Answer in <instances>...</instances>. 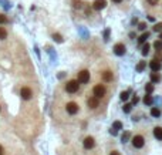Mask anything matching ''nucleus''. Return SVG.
I'll list each match as a JSON object with an SVG mask.
<instances>
[{
	"label": "nucleus",
	"instance_id": "f257e3e1",
	"mask_svg": "<svg viewBox=\"0 0 162 155\" xmlns=\"http://www.w3.org/2000/svg\"><path fill=\"white\" fill-rule=\"evenodd\" d=\"M78 88H80V84H78V80H70V81L66 84V91L70 92V94H74L77 92Z\"/></svg>",
	"mask_w": 162,
	"mask_h": 155
},
{
	"label": "nucleus",
	"instance_id": "f03ea898",
	"mask_svg": "<svg viewBox=\"0 0 162 155\" xmlns=\"http://www.w3.org/2000/svg\"><path fill=\"white\" fill-rule=\"evenodd\" d=\"M90 81V71L88 70H83L78 73V83L81 84H87Z\"/></svg>",
	"mask_w": 162,
	"mask_h": 155
},
{
	"label": "nucleus",
	"instance_id": "7ed1b4c3",
	"mask_svg": "<svg viewBox=\"0 0 162 155\" xmlns=\"http://www.w3.org/2000/svg\"><path fill=\"white\" fill-rule=\"evenodd\" d=\"M92 92H94V96L98 97V98H101V97L105 96V92H107V90H105V87H104L103 84H98L95 85L94 88H92Z\"/></svg>",
	"mask_w": 162,
	"mask_h": 155
},
{
	"label": "nucleus",
	"instance_id": "20e7f679",
	"mask_svg": "<svg viewBox=\"0 0 162 155\" xmlns=\"http://www.w3.org/2000/svg\"><path fill=\"white\" fill-rule=\"evenodd\" d=\"M20 96H22L23 100H30V98L33 97V91H31V88H29V87H23V88L20 90Z\"/></svg>",
	"mask_w": 162,
	"mask_h": 155
},
{
	"label": "nucleus",
	"instance_id": "39448f33",
	"mask_svg": "<svg viewBox=\"0 0 162 155\" xmlns=\"http://www.w3.org/2000/svg\"><path fill=\"white\" fill-rule=\"evenodd\" d=\"M145 144V140L142 135H135V137L132 138V145L135 148H142Z\"/></svg>",
	"mask_w": 162,
	"mask_h": 155
},
{
	"label": "nucleus",
	"instance_id": "423d86ee",
	"mask_svg": "<svg viewBox=\"0 0 162 155\" xmlns=\"http://www.w3.org/2000/svg\"><path fill=\"white\" fill-rule=\"evenodd\" d=\"M105 6H107V0H94V3H92L94 10H103Z\"/></svg>",
	"mask_w": 162,
	"mask_h": 155
},
{
	"label": "nucleus",
	"instance_id": "0eeeda50",
	"mask_svg": "<svg viewBox=\"0 0 162 155\" xmlns=\"http://www.w3.org/2000/svg\"><path fill=\"white\" fill-rule=\"evenodd\" d=\"M66 110H67V112H68V114L74 115V114H77V112H78V105L75 103H68L66 105Z\"/></svg>",
	"mask_w": 162,
	"mask_h": 155
},
{
	"label": "nucleus",
	"instance_id": "6e6552de",
	"mask_svg": "<svg viewBox=\"0 0 162 155\" xmlns=\"http://www.w3.org/2000/svg\"><path fill=\"white\" fill-rule=\"evenodd\" d=\"M114 53L117 55H124L125 54V46L122 44V43H118V44L114 46Z\"/></svg>",
	"mask_w": 162,
	"mask_h": 155
},
{
	"label": "nucleus",
	"instance_id": "1a4fd4ad",
	"mask_svg": "<svg viewBox=\"0 0 162 155\" xmlns=\"http://www.w3.org/2000/svg\"><path fill=\"white\" fill-rule=\"evenodd\" d=\"M87 104H88L90 108H97L99 105V101H98V97H91V98H88V101H87Z\"/></svg>",
	"mask_w": 162,
	"mask_h": 155
},
{
	"label": "nucleus",
	"instance_id": "9d476101",
	"mask_svg": "<svg viewBox=\"0 0 162 155\" xmlns=\"http://www.w3.org/2000/svg\"><path fill=\"white\" fill-rule=\"evenodd\" d=\"M94 145H95V141H94V138L92 137H87L84 140V148L85 149H91Z\"/></svg>",
	"mask_w": 162,
	"mask_h": 155
},
{
	"label": "nucleus",
	"instance_id": "9b49d317",
	"mask_svg": "<svg viewBox=\"0 0 162 155\" xmlns=\"http://www.w3.org/2000/svg\"><path fill=\"white\" fill-rule=\"evenodd\" d=\"M149 67H151L152 71H159L162 68V64H161V61H158V60L154 59L151 63H149Z\"/></svg>",
	"mask_w": 162,
	"mask_h": 155
},
{
	"label": "nucleus",
	"instance_id": "f8f14e48",
	"mask_svg": "<svg viewBox=\"0 0 162 155\" xmlns=\"http://www.w3.org/2000/svg\"><path fill=\"white\" fill-rule=\"evenodd\" d=\"M151 81H152V83H159V81H161V74H159L158 71H152V74H151Z\"/></svg>",
	"mask_w": 162,
	"mask_h": 155
},
{
	"label": "nucleus",
	"instance_id": "ddd939ff",
	"mask_svg": "<svg viewBox=\"0 0 162 155\" xmlns=\"http://www.w3.org/2000/svg\"><path fill=\"white\" fill-rule=\"evenodd\" d=\"M103 80L104 81H107V83H110V81H112V73L111 71H104L103 73Z\"/></svg>",
	"mask_w": 162,
	"mask_h": 155
},
{
	"label": "nucleus",
	"instance_id": "4468645a",
	"mask_svg": "<svg viewBox=\"0 0 162 155\" xmlns=\"http://www.w3.org/2000/svg\"><path fill=\"white\" fill-rule=\"evenodd\" d=\"M154 135L156 140H162V128L161 127H156V128L154 129Z\"/></svg>",
	"mask_w": 162,
	"mask_h": 155
},
{
	"label": "nucleus",
	"instance_id": "2eb2a0df",
	"mask_svg": "<svg viewBox=\"0 0 162 155\" xmlns=\"http://www.w3.org/2000/svg\"><path fill=\"white\" fill-rule=\"evenodd\" d=\"M144 104L145 105H152V96L151 94H148L147 92V96L144 97Z\"/></svg>",
	"mask_w": 162,
	"mask_h": 155
},
{
	"label": "nucleus",
	"instance_id": "dca6fc26",
	"mask_svg": "<svg viewBox=\"0 0 162 155\" xmlns=\"http://www.w3.org/2000/svg\"><path fill=\"white\" fill-rule=\"evenodd\" d=\"M148 37H149V33H144L142 36H140V39H138V43H140V44H144L145 41H147Z\"/></svg>",
	"mask_w": 162,
	"mask_h": 155
},
{
	"label": "nucleus",
	"instance_id": "f3484780",
	"mask_svg": "<svg viewBox=\"0 0 162 155\" xmlns=\"http://www.w3.org/2000/svg\"><path fill=\"white\" fill-rule=\"evenodd\" d=\"M151 115H152V117H159V115H161V110H159V108H156V107H152Z\"/></svg>",
	"mask_w": 162,
	"mask_h": 155
},
{
	"label": "nucleus",
	"instance_id": "a211bd4d",
	"mask_svg": "<svg viewBox=\"0 0 162 155\" xmlns=\"http://www.w3.org/2000/svg\"><path fill=\"white\" fill-rule=\"evenodd\" d=\"M145 67H147V63L145 61H140V63L136 64V71H144Z\"/></svg>",
	"mask_w": 162,
	"mask_h": 155
},
{
	"label": "nucleus",
	"instance_id": "6ab92c4d",
	"mask_svg": "<svg viewBox=\"0 0 162 155\" xmlns=\"http://www.w3.org/2000/svg\"><path fill=\"white\" fill-rule=\"evenodd\" d=\"M6 37H7V31H6V29L0 27V40H4Z\"/></svg>",
	"mask_w": 162,
	"mask_h": 155
},
{
	"label": "nucleus",
	"instance_id": "aec40b11",
	"mask_svg": "<svg viewBox=\"0 0 162 155\" xmlns=\"http://www.w3.org/2000/svg\"><path fill=\"white\" fill-rule=\"evenodd\" d=\"M145 91L148 92V94H152V92H154V84H147L145 85Z\"/></svg>",
	"mask_w": 162,
	"mask_h": 155
},
{
	"label": "nucleus",
	"instance_id": "412c9836",
	"mask_svg": "<svg viewBox=\"0 0 162 155\" xmlns=\"http://www.w3.org/2000/svg\"><path fill=\"white\" fill-rule=\"evenodd\" d=\"M154 48L155 50H162V40H156L154 43Z\"/></svg>",
	"mask_w": 162,
	"mask_h": 155
},
{
	"label": "nucleus",
	"instance_id": "4be33fe9",
	"mask_svg": "<svg viewBox=\"0 0 162 155\" xmlns=\"http://www.w3.org/2000/svg\"><path fill=\"white\" fill-rule=\"evenodd\" d=\"M129 98V91H122L121 92V100L122 101H127Z\"/></svg>",
	"mask_w": 162,
	"mask_h": 155
},
{
	"label": "nucleus",
	"instance_id": "5701e85b",
	"mask_svg": "<svg viewBox=\"0 0 162 155\" xmlns=\"http://www.w3.org/2000/svg\"><path fill=\"white\" fill-rule=\"evenodd\" d=\"M73 6L75 9H81L83 7V3H81V0H73Z\"/></svg>",
	"mask_w": 162,
	"mask_h": 155
},
{
	"label": "nucleus",
	"instance_id": "b1692460",
	"mask_svg": "<svg viewBox=\"0 0 162 155\" xmlns=\"http://www.w3.org/2000/svg\"><path fill=\"white\" fill-rule=\"evenodd\" d=\"M149 48H151V46H149V44H144V47H142V54L148 55V53H149Z\"/></svg>",
	"mask_w": 162,
	"mask_h": 155
},
{
	"label": "nucleus",
	"instance_id": "393cba45",
	"mask_svg": "<svg viewBox=\"0 0 162 155\" xmlns=\"http://www.w3.org/2000/svg\"><path fill=\"white\" fill-rule=\"evenodd\" d=\"M154 59L158 60V61H162V50H156V54H155Z\"/></svg>",
	"mask_w": 162,
	"mask_h": 155
},
{
	"label": "nucleus",
	"instance_id": "a878e982",
	"mask_svg": "<svg viewBox=\"0 0 162 155\" xmlns=\"http://www.w3.org/2000/svg\"><path fill=\"white\" fill-rule=\"evenodd\" d=\"M112 128H115V129H121V128H122V122H121V121H115L114 124H112Z\"/></svg>",
	"mask_w": 162,
	"mask_h": 155
},
{
	"label": "nucleus",
	"instance_id": "bb28decb",
	"mask_svg": "<svg viewBox=\"0 0 162 155\" xmlns=\"http://www.w3.org/2000/svg\"><path fill=\"white\" fill-rule=\"evenodd\" d=\"M53 39H54L57 43H63V37L60 36V34H53Z\"/></svg>",
	"mask_w": 162,
	"mask_h": 155
},
{
	"label": "nucleus",
	"instance_id": "cd10ccee",
	"mask_svg": "<svg viewBox=\"0 0 162 155\" xmlns=\"http://www.w3.org/2000/svg\"><path fill=\"white\" fill-rule=\"evenodd\" d=\"M7 22H9L7 17H6L4 14H2V13H0V24H6Z\"/></svg>",
	"mask_w": 162,
	"mask_h": 155
},
{
	"label": "nucleus",
	"instance_id": "c85d7f7f",
	"mask_svg": "<svg viewBox=\"0 0 162 155\" xmlns=\"http://www.w3.org/2000/svg\"><path fill=\"white\" fill-rule=\"evenodd\" d=\"M122 110H124V112H129V111L132 110V104H125Z\"/></svg>",
	"mask_w": 162,
	"mask_h": 155
},
{
	"label": "nucleus",
	"instance_id": "c756f323",
	"mask_svg": "<svg viewBox=\"0 0 162 155\" xmlns=\"http://www.w3.org/2000/svg\"><path fill=\"white\" fill-rule=\"evenodd\" d=\"M121 140H122V142H127V141L129 140V133H124V134H122Z\"/></svg>",
	"mask_w": 162,
	"mask_h": 155
},
{
	"label": "nucleus",
	"instance_id": "7c9ffc66",
	"mask_svg": "<svg viewBox=\"0 0 162 155\" xmlns=\"http://www.w3.org/2000/svg\"><path fill=\"white\" fill-rule=\"evenodd\" d=\"M154 31H162V23H158V24L154 27Z\"/></svg>",
	"mask_w": 162,
	"mask_h": 155
},
{
	"label": "nucleus",
	"instance_id": "2f4dec72",
	"mask_svg": "<svg viewBox=\"0 0 162 155\" xmlns=\"http://www.w3.org/2000/svg\"><path fill=\"white\" fill-rule=\"evenodd\" d=\"M138 29H140V30H145V29H147V24H145V23H140V24H138Z\"/></svg>",
	"mask_w": 162,
	"mask_h": 155
},
{
	"label": "nucleus",
	"instance_id": "473e14b6",
	"mask_svg": "<svg viewBox=\"0 0 162 155\" xmlns=\"http://www.w3.org/2000/svg\"><path fill=\"white\" fill-rule=\"evenodd\" d=\"M147 2H148L149 4H151V6H155V4H158L159 0H147Z\"/></svg>",
	"mask_w": 162,
	"mask_h": 155
},
{
	"label": "nucleus",
	"instance_id": "72a5a7b5",
	"mask_svg": "<svg viewBox=\"0 0 162 155\" xmlns=\"http://www.w3.org/2000/svg\"><path fill=\"white\" fill-rule=\"evenodd\" d=\"M110 155H121V154H119V152H118V151H112Z\"/></svg>",
	"mask_w": 162,
	"mask_h": 155
},
{
	"label": "nucleus",
	"instance_id": "f704fd0d",
	"mask_svg": "<svg viewBox=\"0 0 162 155\" xmlns=\"http://www.w3.org/2000/svg\"><path fill=\"white\" fill-rule=\"evenodd\" d=\"M132 103H134V104L138 103V97H134V98H132Z\"/></svg>",
	"mask_w": 162,
	"mask_h": 155
},
{
	"label": "nucleus",
	"instance_id": "c9c22d12",
	"mask_svg": "<svg viewBox=\"0 0 162 155\" xmlns=\"http://www.w3.org/2000/svg\"><path fill=\"white\" fill-rule=\"evenodd\" d=\"M148 20H149V22H154L155 18H154V17H152V16H148Z\"/></svg>",
	"mask_w": 162,
	"mask_h": 155
},
{
	"label": "nucleus",
	"instance_id": "e433bc0d",
	"mask_svg": "<svg viewBox=\"0 0 162 155\" xmlns=\"http://www.w3.org/2000/svg\"><path fill=\"white\" fill-rule=\"evenodd\" d=\"M112 2H114V3H121L122 0H112Z\"/></svg>",
	"mask_w": 162,
	"mask_h": 155
},
{
	"label": "nucleus",
	"instance_id": "4c0bfd02",
	"mask_svg": "<svg viewBox=\"0 0 162 155\" xmlns=\"http://www.w3.org/2000/svg\"><path fill=\"white\" fill-rule=\"evenodd\" d=\"M2 152H3V147L0 145V155H2Z\"/></svg>",
	"mask_w": 162,
	"mask_h": 155
},
{
	"label": "nucleus",
	"instance_id": "58836bf2",
	"mask_svg": "<svg viewBox=\"0 0 162 155\" xmlns=\"http://www.w3.org/2000/svg\"><path fill=\"white\" fill-rule=\"evenodd\" d=\"M159 39H161V40H162V33H161V36H159Z\"/></svg>",
	"mask_w": 162,
	"mask_h": 155
}]
</instances>
